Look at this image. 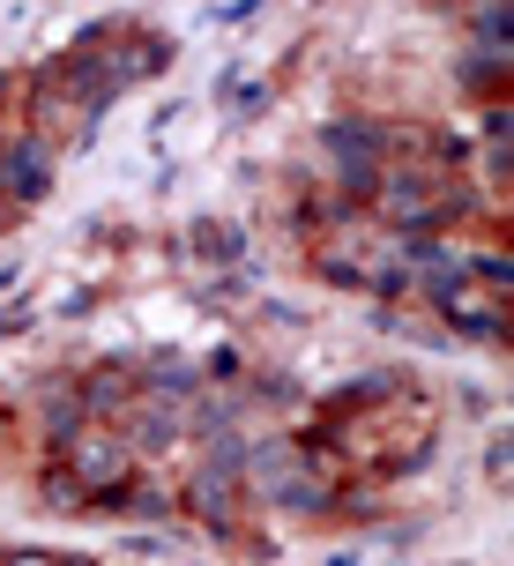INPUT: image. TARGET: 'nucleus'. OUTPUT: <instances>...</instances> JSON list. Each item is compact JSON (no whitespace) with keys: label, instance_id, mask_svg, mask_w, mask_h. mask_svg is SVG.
Segmentation results:
<instances>
[{"label":"nucleus","instance_id":"nucleus-1","mask_svg":"<svg viewBox=\"0 0 514 566\" xmlns=\"http://www.w3.org/2000/svg\"><path fill=\"white\" fill-rule=\"evenodd\" d=\"M15 195H38V149L15 157Z\"/></svg>","mask_w":514,"mask_h":566}]
</instances>
